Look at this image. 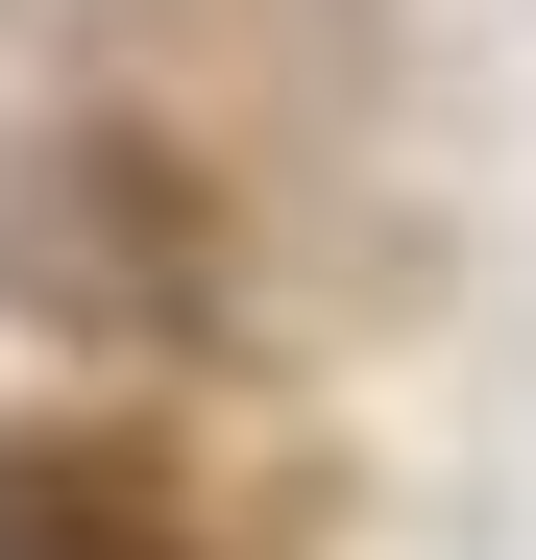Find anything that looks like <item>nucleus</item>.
<instances>
[{"label": "nucleus", "instance_id": "nucleus-1", "mask_svg": "<svg viewBox=\"0 0 536 560\" xmlns=\"http://www.w3.org/2000/svg\"><path fill=\"white\" fill-rule=\"evenodd\" d=\"M25 293H73L98 341H196V317H220L196 171H171V147H73L49 196H25Z\"/></svg>", "mask_w": 536, "mask_h": 560}, {"label": "nucleus", "instance_id": "nucleus-2", "mask_svg": "<svg viewBox=\"0 0 536 560\" xmlns=\"http://www.w3.org/2000/svg\"><path fill=\"white\" fill-rule=\"evenodd\" d=\"M0 560H244V536L171 488L147 439H73L49 415V439H0Z\"/></svg>", "mask_w": 536, "mask_h": 560}]
</instances>
